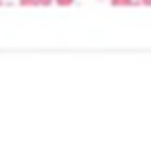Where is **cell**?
I'll return each instance as SVG.
<instances>
[{"mask_svg": "<svg viewBox=\"0 0 151 143\" xmlns=\"http://www.w3.org/2000/svg\"><path fill=\"white\" fill-rule=\"evenodd\" d=\"M39 3H50V0H39Z\"/></svg>", "mask_w": 151, "mask_h": 143, "instance_id": "cell-1", "label": "cell"}]
</instances>
